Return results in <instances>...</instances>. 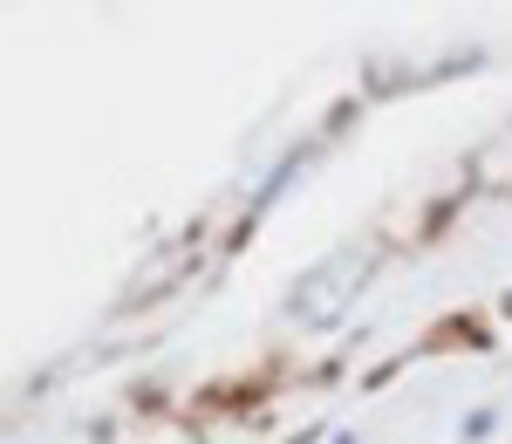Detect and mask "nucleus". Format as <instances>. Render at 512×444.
Masks as SVG:
<instances>
[{
    "mask_svg": "<svg viewBox=\"0 0 512 444\" xmlns=\"http://www.w3.org/2000/svg\"><path fill=\"white\" fill-rule=\"evenodd\" d=\"M335 444H355V438H335Z\"/></svg>",
    "mask_w": 512,
    "mask_h": 444,
    "instance_id": "nucleus-2",
    "label": "nucleus"
},
{
    "mask_svg": "<svg viewBox=\"0 0 512 444\" xmlns=\"http://www.w3.org/2000/svg\"><path fill=\"white\" fill-rule=\"evenodd\" d=\"M362 274H369V253H362V246H342V253H328L321 267H308L301 287H294V322H308V328L335 322V315L355 301Z\"/></svg>",
    "mask_w": 512,
    "mask_h": 444,
    "instance_id": "nucleus-1",
    "label": "nucleus"
}]
</instances>
